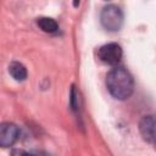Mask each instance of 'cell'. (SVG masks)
<instances>
[{
  "instance_id": "6da1fadb",
  "label": "cell",
  "mask_w": 156,
  "mask_h": 156,
  "mask_svg": "<svg viewBox=\"0 0 156 156\" xmlns=\"http://www.w3.org/2000/svg\"><path fill=\"white\" fill-rule=\"evenodd\" d=\"M106 87L108 93L117 100L128 99L134 90L132 74L123 67H113L106 76Z\"/></svg>"
},
{
  "instance_id": "7a4b0ae2",
  "label": "cell",
  "mask_w": 156,
  "mask_h": 156,
  "mask_svg": "<svg viewBox=\"0 0 156 156\" xmlns=\"http://www.w3.org/2000/svg\"><path fill=\"white\" fill-rule=\"evenodd\" d=\"M100 23L108 32H117L123 24V12L113 4L106 5L100 13Z\"/></svg>"
},
{
  "instance_id": "3957f363",
  "label": "cell",
  "mask_w": 156,
  "mask_h": 156,
  "mask_svg": "<svg viewBox=\"0 0 156 156\" xmlns=\"http://www.w3.org/2000/svg\"><path fill=\"white\" fill-rule=\"evenodd\" d=\"M98 57L107 65L115 66L117 65L122 58V49L117 43H108L98 50Z\"/></svg>"
},
{
  "instance_id": "277c9868",
  "label": "cell",
  "mask_w": 156,
  "mask_h": 156,
  "mask_svg": "<svg viewBox=\"0 0 156 156\" xmlns=\"http://www.w3.org/2000/svg\"><path fill=\"white\" fill-rule=\"evenodd\" d=\"M139 132L145 141L156 145V116H144L139 122Z\"/></svg>"
},
{
  "instance_id": "5b68a950",
  "label": "cell",
  "mask_w": 156,
  "mask_h": 156,
  "mask_svg": "<svg viewBox=\"0 0 156 156\" xmlns=\"http://www.w3.org/2000/svg\"><path fill=\"white\" fill-rule=\"evenodd\" d=\"M20 138V128L11 122H5L0 126V145L2 147L12 146Z\"/></svg>"
},
{
  "instance_id": "8992f818",
  "label": "cell",
  "mask_w": 156,
  "mask_h": 156,
  "mask_svg": "<svg viewBox=\"0 0 156 156\" xmlns=\"http://www.w3.org/2000/svg\"><path fill=\"white\" fill-rule=\"evenodd\" d=\"M9 73L11 74V77L15 79V80H18V82H22L27 78V68L24 67V65H22L21 62H17V61H13L10 63L9 66Z\"/></svg>"
},
{
  "instance_id": "52a82bcc",
  "label": "cell",
  "mask_w": 156,
  "mask_h": 156,
  "mask_svg": "<svg viewBox=\"0 0 156 156\" xmlns=\"http://www.w3.org/2000/svg\"><path fill=\"white\" fill-rule=\"evenodd\" d=\"M37 24L45 33H55L58 29L57 22L51 17H39L37 20Z\"/></svg>"
},
{
  "instance_id": "ba28073f",
  "label": "cell",
  "mask_w": 156,
  "mask_h": 156,
  "mask_svg": "<svg viewBox=\"0 0 156 156\" xmlns=\"http://www.w3.org/2000/svg\"><path fill=\"white\" fill-rule=\"evenodd\" d=\"M69 104L73 111H78L79 108V98H78V91L76 90V87L72 85L71 89V99H69Z\"/></svg>"
},
{
  "instance_id": "9c48e42d",
  "label": "cell",
  "mask_w": 156,
  "mask_h": 156,
  "mask_svg": "<svg viewBox=\"0 0 156 156\" xmlns=\"http://www.w3.org/2000/svg\"><path fill=\"white\" fill-rule=\"evenodd\" d=\"M11 156H35L34 154H30V152H27L24 150H20V149H16L11 152Z\"/></svg>"
}]
</instances>
